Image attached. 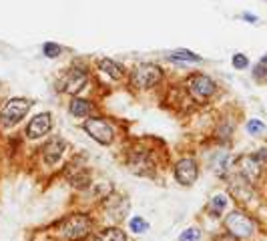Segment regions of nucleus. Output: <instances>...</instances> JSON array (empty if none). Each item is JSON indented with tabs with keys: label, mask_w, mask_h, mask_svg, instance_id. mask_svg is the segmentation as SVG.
I'll use <instances>...</instances> for the list:
<instances>
[{
	"label": "nucleus",
	"mask_w": 267,
	"mask_h": 241,
	"mask_svg": "<svg viewBox=\"0 0 267 241\" xmlns=\"http://www.w3.org/2000/svg\"><path fill=\"white\" fill-rule=\"evenodd\" d=\"M30 109V101L28 99H22V96H16V99H10L2 111H0V121H2L4 127H14L19 125Z\"/></svg>",
	"instance_id": "5"
},
{
	"label": "nucleus",
	"mask_w": 267,
	"mask_h": 241,
	"mask_svg": "<svg viewBox=\"0 0 267 241\" xmlns=\"http://www.w3.org/2000/svg\"><path fill=\"white\" fill-rule=\"evenodd\" d=\"M261 62H263V64H267V55H265V56L261 58Z\"/></svg>",
	"instance_id": "27"
},
{
	"label": "nucleus",
	"mask_w": 267,
	"mask_h": 241,
	"mask_svg": "<svg viewBox=\"0 0 267 241\" xmlns=\"http://www.w3.org/2000/svg\"><path fill=\"white\" fill-rule=\"evenodd\" d=\"M213 241H239L237 237H233L231 233H221V235H217Z\"/></svg>",
	"instance_id": "25"
},
{
	"label": "nucleus",
	"mask_w": 267,
	"mask_h": 241,
	"mask_svg": "<svg viewBox=\"0 0 267 241\" xmlns=\"http://www.w3.org/2000/svg\"><path fill=\"white\" fill-rule=\"evenodd\" d=\"M197 177H199V165H197V161L193 157H185V159L177 161L175 179L179 181V185L189 187V185H193L197 181Z\"/></svg>",
	"instance_id": "7"
},
{
	"label": "nucleus",
	"mask_w": 267,
	"mask_h": 241,
	"mask_svg": "<svg viewBox=\"0 0 267 241\" xmlns=\"http://www.w3.org/2000/svg\"><path fill=\"white\" fill-rule=\"evenodd\" d=\"M187 89H189V94L197 103H205L207 99H211V96L215 94L217 85H215V80L211 76L199 73V74H193L187 80Z\"/></svg>",
	"instance_id": "6"
},
{
	"label": "nucleus",
	"mask_w": 267,
	"mask_h": 241,
	"mask_svg": "<svg viewBox=\"0 0 267 241\" xmlns=\"http://www.w3.org/2000/svg\"><path fill=\"white\" fill-rule=\"evenodd\" d=\"M129 167L135 175H151L153 173V163L145 153H135L129 159Z\"/></svg>",
	"instance_id": "14"
},
{
	"label": "nucleus",
	"mask_w": 267,
	"mask_h": 241,
	"mask_svg": "<svg viewBox=\"0 0 267 241\" xmlns=\"http://www.w3.org/2000/svg\"><path fill=\"white\" fill-rule=\"evenodd\" d=\"M237 165H239V175H243L247 181H257V177H259V173H261V163L257 161V157L255 155H243V157H239V161H237Z\"/></svg>",
	"instance_id": "11"
},
{
	"label": "nucleus",
	"mask_w": 267,
	"mask_h": 241,
	"mask_svg": "<svg viewBox=\"0 0 267 241\" xmlns=\"http://www.w3.org/2000/svg\"><path fill=\"white\" fill-rule=\"evenodd\" d=\"M129 229H131V233L143 235V233L149 231V223H147L143 217H131V221H129Z\"/></svg>",
	"instance_id": "19"
},
{
	"label": "nucleus",
	"mask_w": 267,
	"mask_h": 241,
	"mask_svg": "<svg viewBox=\"0 0 267 241\" xmlns=\"http://www.w3.org/2000/svg\"><path fill=\"white\" fill-rule=\"evenodd\" d=\"M241 19L247 22H257V16H253V14H241Z\"/></svg>",
	"instance_id": "26"
},
{
	"label": "nucleus",
	"mask_w": 267,
	"mask_h": 241,
	"mask_svg": "<svg viewBox=\"0 0 267 241\" xmlns=\"http://www.w3.org/2000/svg\"><path fill=\"white\" fill-rule=\"evenodd\" d=\"M53 127V115L51 112H38L28 121L26 127V135L28 139H42Z\"/></svg>",
	"instance_id": "9"
},
{
	"label": "nucleus",
	"mask_w": 267,
	"mask_h": 241,
	"mask_svg": "<svg viewBox=\"0 0 267 241\" xmlns=\"http://www.w3.org/2000/svg\"><path fill=\"white\" fill-rule=\"evenodd\" d=\"M42 53H44L46 58H57V56H60V53H62V46L57 44V42H46V44L42 46Z\"/></svg>",
	"instance_id": "20"
},
{
	"label": "nucleus",
	"mask_w": 267,
	"mask_h": 241,
	"mask_svg": "<svg viewBox=\"0 0 267 241\" xmlns=\"http://www.w3.org/2000/svg\"><path fill=\"white\" fill-rule=\"evenodd\" d=\"M169 60H177V62H203V58L199 56L197 53H191V51H185V48H177V51L169 53L167 56Z\"/></svg>",
	"instance_id": "17"
},
{
	"label": "nucleus",
	"mask_w": 267,
	"mask_h": 241,
	"mask_svg": "<svg viewBox=\"0 0 267 241\" xmlns=\"http://www.w3.org/2000/svg\"><path fill=\"white\" fill-rule=\"evenodd\" d=\"M95 227V223L89 215L85 213H76V215H69L58 223V235L62 241H80L91 235Z\"/></svg>",
	"instance_id": "1"
},
{
	"label": "nucleus",
	"mask_w": 267,
	"mask_h": 241,
	"mask_svg": "<svg viewBox=\"0 0 267 241\" xmlns=\"http://www.w3.org/2000/svg\"><path fill=\"white\" fill-rule=\"evenodd\" d=\"M245 129H247V133L251 135V137H257V135H261V133L265 131V125H263L259 119H251V121L247 123Z\"/></svg>",
	"instance_id": "22"
},
{
	"label": "nucleus",
	"mask_w": 267,
	"mask_h": 241,
	"mask_svg": "<svg viewBox=\"0 0 267 241\" xmlns=\"http://www.w3.org/2000/svg\"><path fill=\"white\" fill-rule=\"evenodd\" d=\"M229 193L233 197H235L237 201L241 203H249L253 199V185L251 181H247L243 175H233L229 179Z\"/></svg>",
	"instance_id": "8"
},
{
	"label": "nucleus",
	"mask_w": 267,
	"mask_h": 241,
	"mask_svg": "<svg viewBox=\"0 0 267 241\" xmlns=\"http://www.w3.org/2000/svg\"><path fill=\"white\" fill-rule=\"evenodd\" d=\"M163 78V69L153 62H143L131 73V87L137 91L153 89L159 80Z\"/></svg>",
	"instance_id": "2"
},
{
	"label": "nucleus",
	"mask_w": 267,
	"mask_h": 241,
	"mask_svg": "<svg viewBox=\"0 0 267 241\" xmlns=\"http://www.w3.org/2000/svg\"><path fill=\"white\" fill-rule=\"evenodd\" d=\"M265 2H267V0H265Z\"/></svg>",
	"instance_id": "28"
},
{
	"label": "nucleus",
	"mask_w": 267,
	"mask_h": 241,
	"mask_svg": "<svg viewBox=\"0 0 267 241\" xmlns=\"http://www.w3.org/2000/svg\"><path fill=\"white\" fill-rule=\"evenodd\" d=\"M227 195H223V193H219V195H215L209 203V209H211V213L213 215H221L225 209H227Z\"/></svg>",
	"instance_id": "18"
},
{
	"label": "nucleus",
	"mask_w": 267,
	"mask_h": 241,
	"mask_svg": "<svg viewBox=\"0 0 267 241\" xmlns=\"http://www.w3.org/2000/svg\"><path fill=\"white\" fill-rule=\"evenodd\" d=\"M179 241H201V229L199 227H189L179 235Z\"/></svg>",
	"instance_id": "21"
},
{
	"label": "nucleus",
	"mask_w": 267,
	"mask_h": 241,
	"mask_svg": "<svg viewBox=\"0 0 267 241\" xmlns=\"http://www.w3.org/2000/svg\"><path fill=\"white\" fill-rule=\"evenodd\" d=\"M253 78L257 80V83H267V64L259 62L257 67L253 69Z\"/></svg>",
	"instance_id": "24"
},
{
	"label": "nucleus",
	"mask_w": 267,
	"mask_h": 241,
	"mask_svg": "<svg viewBox=\"0 0 267 241\" xmlns=\"http://www.w3.org/2000/svg\"><path fill=\"white\" fill-rule=\"evenodd\" d=\"M64 141L60 137H53V139H48L46 145L42 147V157L48 165H57L58 161L62 159V153H64Z\"/></svg>",
	"instance_id": "12"
},
{
	"label": "nucleus",
	"mask_w": 267,
	"mask_h": 241,
	"mask_svg": "<svg viewBox=\"0 0 267 241\" xmlns=\"http://www.w3.org/2000/svg\"><path fill=\"white\" fill-rule=\"evenodd\" d=\"M225 229H227V233H231L233 237L247 239V237L253 235L255 223H253V219L249 217L247 213L235 209V211H231V213L225 217Z\"/></svg>",
	"instance_id": "3"
},
{
	"label": "nucleus",
	"mask_w": 267,
	"mask_h": 241,
	"mask_svg": "<svg viewBox=\"0 0 267 241\" xmlns=\"http://www.w3.org/2000/svg\"><path fill=\"white\" fill-rule=\"evenodd\" d=\"M98 69H101L107 76L114 78V80H121L125 76V67L119 64L116 60H111V58H101V60H98Z\"/></svg>",
	"instance_id": "15"
},
{
	"label": "nucleus",
	"mask_w": 267,
	"mask_h": 241,
	"mask_svg": "<svg viewBox=\"0 0 267 241\" xmlns=\"http://www.w3.org/2000/svg\"><path fill=\"white\" fill-rule=\"evenodd\" d=\"M93 111H95V105L87 99H78V96H73L71 103H69V112L76 119H89L93 117Z\"/></svg>",
	"instance_id": "13"
},
{
	"label": "nucleus",
	"mask_w": 267,
	"mask_h": 241,
	"mask_svg": "<svg viewBox=\"0 0 267 241\" xmlns=\"http://www.w3.org/2000/svg\"><path fill=\"white\" fill-rule=\"evenodd\" d=\"M93 241H127V233L119 227H109L103 229L101 233H96Z\"/></svg>",
	"instance_id": "16"
},
{
	"label": "nucleus",
	"mask_w": 267,
	"mask_h": 241,
	"mask_svg": "<svg viewBox=\"0 0 267 241\" xmlns=\"http://www.w3.org/2000/svg\"><path fill=\"white\" fill-rule=\"evenodd\" d=\"M82 129H85L91 139H95L101 145H111L114 141V129L103 117H89L85 121V125H82Z\"/></svg>",
	"instance_id": "4"
},
{
	"label": "nucleus",
	"mask_w": 267,
	"mask_h": 241,
	"mask_svg": "<svg viewBox=\"0 0 267 241\" xmlns=\"http://www.w3.org/2000/svg\"><path fill=\"white\" fill-rule=\"evenodd\" d=\"M87 83H89V74H87V71L85 69H78V67H75V69H71L69 73L64 74V93H71V94H76V93H80L82 89L87 87Z\"/></svg>",
	"instance_id": "10"
},
{
	"label": "nucleus",
	"mask_w": 267,
	"mask_h": 241,
	"mask_svg": "<svg viewBox=\"0 0 267 241\" xmlns=\"http://www.w3.org/2000/svg\"><path fill=\"white\" fill-rule=\"evenodd\" d=\"M231 64H233V69L243 71V69H247V67H249V58H247L245 55L237 53V55H233V58H231Z\"/></svg>",
	"instance_id": "23"
}]
</instances>
